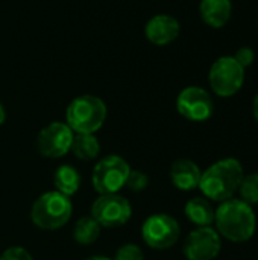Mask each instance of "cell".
Returning <instances> with one entry per match:
<instances>
[{
  "instance_id": "obj_1",
  "label": "cell",
  "mask_w": 258,
  "mask_h": 260,
  "mask_svg": "<svg viewBox=\"0 0 258 260\" xmlns=\"http://www.w3.org/2000/svg\"><path fill=\"white\" fill-rule=\"evenodd\" d=\"M214 229L219 236L233 244L251 241L257 232V215L248 203L231 198L214 209Z\"/></svg>"
},
{
  "instance_id": "obj_2",
  "label": "cell",
  "mask_w": 258,
  "mask_h": 260,
  "mask_svg": "<svg viewBox=\"0 0 258 260\" xmlns=\"http://www.w3.org/2000/svg\"><path fill=\"white\" fill-rule=\"evenodd\" d=\"M243 175L245 171L240 160L225 157L202 171L198 189L208 201L219 204L236 197Z\"/></svg>"
},
{
  "instance_id": "obj_3",
  "label": "cell",
  "mask_w": 258,
  "mask_h": 260,
  "mask_svg": "<svg viewBox=\"0 0 258 260\" xmlns=\"http://www.w3.org/2000/svg\"><path fill=\"white\" fill-rule=\"evenodd\" d=\"M73 215L71 198L59 193L58 190H49L40 195L30 207L32 224L44 232H55L62 229Z\"/></svg>"
},
{
  "instance_id": "obj_4",
  "label": "cell",
  "mask_w": 258,
  "mask_h": 260,
  "mask_svg": "<svg viewBox=\"0 0 258 260\" xmlns=\"http://www.w3.org/2000/svg\"><path fill=\"white\" fill-rule=\"evenodd\" d=\"M106 105L94 94L76 96L65 110V123L75 134H96L106 120Z\"/></svg>"
},
{
  "instance_id": "obj_5",
  "label": "cell",
  "mask_w": 258,
  "mask_h": 260,
  "mask_svg": "<svg viewBox=\"0 0 258 260\" xmlns=\"http://www.w3.org/2000/svg\"><path fill=\"white\" fill-rule=\"evenodd\" d=\"M131 169L132 168L123 157L117 154L105 155L93 168L91 186L99 195L120 193Z\"/></svg>"
},
{
  "instance_id": "obj_6",
  "label": "cell",
  "mask_w": 258,
  "mask_h": 260,
  "mask_svg": "<svg viewBox=\"0 0 258 260\" xmlns=\"http://www.w3.org/2000/svg\"><path fill=\"white\" fill-rule=\"evenodd\" d=\"M141 239L143 242L158 251L172 248L181 238L179 222L167 213H154L144 219L141 224Z\"/></svg>"
},
{
  "instance_id": "obj_7",
  "label": "cell",
  "mask_w": 258,
  "mask_h": 260,
  "mask_svg": "<svg viewBox=\"0 0 258 260\" xmlns=\"http://www.w3.org/2000/svg\"><path fill=\"white\" fill-rule=\"evenodd\" d=\"M245 82V69L234 56L217 58L208 72V84L211 91L219 98H231L240 91Z\"/></svg>"
},
{
  "instance_id": "obj_8",
  "label": "cell",
  "mask_w": 258,
  "mask_h": 260,
  "mask_svg": "<svg viewBox=\"0 0 258 260\" xmlns=\"http://www.w3.org/2000/svg\"><path fill=\"white\" fill-rule=\"evenodd\" d=\"M90 216L102 229H119L126 225L132 218V206L120 193L99 195L90 207Z\"/></svg>"
},
{
  "instance_id": "obj_9",
  "label": "cell",
  "mask_w": 258,
  "mask_h": 260,
  "mask_svg": "<svg viewBox=\"0 0 258 260\" xmlns=\"http://www.w3.org/2000/svg\"><path fill=\"white\" fill-rule=\"evenodd\" d=\"M75 133L65 122H50L41 128L36 136V149L46 158H62L65 157L73 143Z\"/></svg>"
},
{
  "instance_id": "obj_10",
  "label": "cell",
  "mask_w": 258,
  "mask_h": 260,
  "mask_svg": "<svg viewBox=\"0 0 258 260\" xmlns=\"http://www.w3.org/2000/svg\"><path fill=\"white\" fill-rule=\"evenodd\" d=\"M176 110L190 122H207L214 113V101L205 88L190 85L179 91L176 98Z\"/></svg>"
},
{
  "instance_id": "obj_11",
  "label": "cell",
  "mask_w": 258,
  "mask_h": 260,
  "mask_svg": "<svg viewBox=\"0 0 258 260\" xmlns=\"http://www.w3.org/2000/svg\"><path fill=\"white\" fill-rule=\"evenodd\" d=\"M222 250V238L214 227H195L182 247L187 260H214Z\"/></svg>"
},
{
  "instance_id": "obj_12",
  "label": "cell",
  "mask_w": 258,
  "mask_h": 260,
  "mask_svg": "<svg viewBox=\"0 0 258 260\" xmlns=\"http://www.w3.org/2000/svg\"><path fill=\"white\" fill-rule=\"evenodd\" d=\"M181 32L179 21L169 14H157L144 24V37L155 46H167L173 43Z\"/></svg>"
},
{
  "instance_id": "obj_13",
  "label": "cell",
  "mask_w": 258,
  "mask_h": 260,
  "mask_svg": "<svg viewBox=\"0 0 258 260\" xmlns=\"http://www.w3.org/2000/svg\"><path fill=\"white\" fill-rule=\"evenodd\" d=\"M202 171L190 158H178L170 166V181L173 187L181 192H192L198 189Z\"/></svg>"
},
{
  "instance_id": "obj_14",
  "label": "cell",
  "mask_w": 258,
  "mask_h": 260,
  "mask_svg": "<svg viewBox=\"0 0 258 260\" xmlns=\"http://www.w3.org/2000/svg\"><path fill=\"white\" fill-rule=\"evenodd\" d=\"M199 14L207 26L213 29H220L227 26L231 18L233 3L231 0H201Z\"/></svg>"
},
{
  "instance_id": "obj_15",
  "label": "cell",
  "mask_w": 258,
  "mask_h": 260,
  "mask_svg": "<svg viewBox=\"0 0 258 260\" xmlns=\"http://www.w3.org/2000/svg\"><path fill=\"white\" fill-rule=\"evenodd\" d=\"M186 218L195 227H213L214 207L205 197H193L184 206Z\"/></svg>"
},
{
  "instance_id": "obj_16",
  "label": "cell",
  "mask_w": 258,
  "mask_h": 260,
  "mask_svg": "<svg viewBox=\"0 0 258 260\" xmlns=\"http://www.w3.org/2000/svg\"><path fill=\"white\" fill-rule=\"evenodd\" d=\"M82 184V177L79 174V171L71 166V165H61L56 168L55 174H53V186L55 190H58L59 193L71 198L75 193L79 192Z\"/></svg>"
},
{
  "instance_id": "obj_17",
  "label": "cell",
  "mask_w": 258,
  "mask_h": 260,
  "mask_svg": "<svg viewBox=\"0 0 258 260\" xmlns=\"http://www.w3.org/2000/svg\"><path fill=\"white\" fill-rule=\"evenodd\" d=\"M100 142L96 134H75L70 152L82 161L96 160L100 154Z\"/></svg>"
},
{
  "instance_id": "obj_18",
  "label": "cell",
  "mask_w": 258,
  "mask_h": 260,
  "mask_svg": "<svg viewBox=\"0 0 258 260\" xmlns=\"http://www.w3.org/2000/svg\"><path fill=\"white\" fill-rule=\"evenodd\" d=\"M100 233H102V227L90 215L79 218L75 222V227H73V239L79 245H91V244H94L100 238Z\"/></svg>"
},
{
  "instance_id": "obj_19",
  "label": "cell",
  "mask_w": 258,
  "mask_h": 260,
  "mask_svg": "<svg viewBox=\"0 0 258 260\" xmlns=\"http://www.w3.org/2000/svg\"><path fill=\"white\" fill-rule=\"evenodd\" d=\"M239 198L249 206L258 204V172L245 174L239 187Z\"/></svg>"
},
{
  "instance_id": "obj_20",
  "label": "cell",
  "mask_w": 258,
  "mask_h": 260,
  "mask_svg": "<svg viewBox=\"0 0 258 260\" xmlns=\"http://www.w3.org/2000/svg\"><path fill=\"white\" fill-rule=\"evenodd\" d=\"M148 186H149L148 174L140 169H131V172L126 178L125 187L129 189L131 192H143L148 189Z\"/></svg>"
},
{
  "instance_id": "obj_21",
  "label": "cell",
  "mask_w": 258,
  "mask_h": 260,
  "mask_svg": "<svg viewBox=\"0 0 258 260\" xmlns=\"http://www.w3.org/2000/svg\"><path fill=\"white\" fill-rule=\"evenodd\" d=\"M113 260H144V253L137 244H123L116 251Z\"/></svg>"
},
{
  "instance_id": "obj_22",
  "label": "cell",
  "mask_w": 258,
  "mask_h": 260,
  "mask_svg": "<svg viewBox=\"0 0 258 260\" xmlns=\"http://www.w3.org/2000/svg\"><path fill=\"white\" fill-rule=\"evenodd\" d=\"M0 260H33V257L24 247L15 245V247L6 248L0 254Z\"/></svg>"
},
{
  "instance_id": "obj_23",
  "label": "cell",
  "mask_w": 258,
  "mask_h": 260,
  "mask_svg": "<svg viewBox=\"0 0 258 260\" xmlns=\"http://www.w3.org/2000/svg\"><path fill=\"white\" fill-rule=\"evenodd\" d=\"M234 58H236V61L243 67V69H246V67H249L252 62H254V59H255V52L251 49V47H240L237 52H236V55H234Z\"/></svg>"
},
{
  "instance_id": "obj_24",
  "label": "cell",
  "mask_w": 258,
  "mask_h": 260,
  "mask_svg": "<svg viewBox=\"0 0 258 260\" xmlns=\"http://www.w3.org/2000/svg\"><path fill=\"white\" fill-rule=\"evenodd\" d=\"M252 113H254V119L257 120L258 123V93L254 98V102H252Z\"/></svg>"
},
{
  "instance_id": "obj_25",
  "label": "cell",
  "mask_w": 258,
  "mask_h": 260,
  "mask_svg": "<svg viewBox=\"0 0 258 260\" xmlns=\"http://www.w3.org/2000/svg\"><path fill=\"white\" fill-rule=\"evenodd\" d=\"M5 120H6V110H5L3 104L0 102V126L5 123Z\"/></svg>"
},
{
  "instance_id": "obj_26",
  "label": "cell",
  "mask_w": 258,
  "mask_h": 260,
  "mask_svg": "<svg viewBox=\"0 0 258 260\" xmlns=\"http://www.w3.org/2000/svg\"><path fill=\"white\" fill-rule=\"evenodd\" d=\"M84 260H113L111 257H106V256H90V257H87V259Z\"/></svg>"
}]
</instances>
